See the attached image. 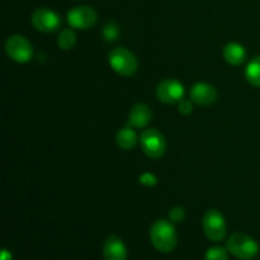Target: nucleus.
Returning a JSON list of instances; mask_svg holds the SVG:
<instances>
[{
  "mask_svg": "<svg viewBox=\"0 0 260 260\" xmlns=\"http://www.w3.org/2000/svg\"><path fill=\"white\" fill-rule=\"evenodd\" d=\"M102 36L107 42H113L119 37V27L114 22H107L102 29Z\"/></svg>",
  "mask_w": 260,
  "mask_h": 260,
  "instance_id": "obj_17",
  "label": "nucleus"
},
{
  "mask_svg": "<svg viewBox=\"0 0 260 260\" xmlns=\"http://www.w3.org/2000/svg\"><path fill=\"white\" fill-rule=\"evenodd\" d=\"M151 118L152 112L150 107L145 103H137L129 111L128 124L136 128H144L150 123Z\"/></svg>",
  "mask_w": 260,
  "mask_h": 260,
  "instance_id": "obj_12",
  "label": "nucleus"
},
{
  "mask_svg": "<svg viewBox=\"0 0 260 260\" xmlns=\"http://www.w3.org/2000/svg\"><path fill=\"white\" fill-rule=\"evenodd\" d=\"M185 218V210L180 206H175V207L170 208L169 211V220L174 223L182 222Z\"/></svg>",
  "mask_w": 260,
  "mask_h": 260,
  "instance_id": "obj_19",
  "label": "nucleus"
},
{
  "mask_svg": "<svg viewBox=\"0 0 260 260\" xmlns=\"http://www.w3.org/2000/svg\"><path fill=\"white\" fill-rule=\"evenodd\" d=\"M142 151L150 159H160L167 151V141L161 132L156 128H147L140 136Z\"/></svg>",
  "mask_w": 260,
  "mask_h": 260,
  "instance_id": "obj_4",
  "label": "nucleus"
},
{
  "mask_svg": "<svg viewBox=\"0 0 260 260\" xmlns=\"http://www.w3.org/2000/svg\"><path fill=\"white\" fill-rule=\"evenodd\" d=\"M98 14L90 7H75L68 12V23L75 29H89L95 25Z\"/></svg>",
  "mask_w": 260,
  "mask_h": 260,
  "instance_id": "obj_8",
  "label": "nucleus"
},
{
  "mask_svg": "<svg viewBox=\"0 0 260 260\" xmlns=\"http://www.w3.org/2000/svg\"><path fill=\"white\" fill-rule=\"evenodd\" d=\"M2 260H12V255H10L7 250H3Z\"/></svg>",
  "mask_w": 260,
  "mask_h": 260,
  "instance_id": "obj_22",
  "label": "nucleus"
},
{
  "mask_svg": "<svg viewBox=\"0 0 260 260\" xmlns=\"http://www.w3.org/2000/svg\"><path fill=\"white\" fill-rule=\"evenodd\" d=\"M226 249L240 260H251L259 253V245L253 238L243 233H236L229 238Z\"/></svg>",
  "mask_w": 260,
  "mask_h": 260,
  "instance_id": "obj_3",
  "label": "nucleus"
},
{
  "mask_svg": "<svg viewBox=\"0 0 260 260\" xmlns=\"http://www.w3.org/2000/svg\"><path fill=\"white\" fill-rule=\"evenodd\" d=\"M108 61L111 68L122 76H132L139 69V60L134 52L126 47H116L109 52Z\"/></svg>",
  "mask_w": 260,
  "mask_h": 260,
  "instance_id": "obj_2",
  "label": "nucleus"
},
{
  "mask_svg": "<svg viewBox=\"0 0 260 260\" xmlns=\"http://www.w3.org/2000/svg\"><path fill=\"white\" fill-rule=\"evenodd\" d=\"M76 45V35L73 29L70 28H66L60 32L57 37V46L63 51H69L71 48H74V46Z\"/></svg>",
  "mask_w": 260,
  "mask_h": 260,
  "instance_id": "obj_16",
  "label": "nucleus"
},
{
  "mask_svg": "<svg viewBox=\"0 0 260 260\" xmlns=\"http://www.w3.org/2000/svg\"><path fill=\"white\" fill-rule=\"evenodd\" d=\"M5 52L8 57L18 63H25L32 58L33 48L29 41L20 35L10 36L5 42Z\"/></svg>",
  "mask_w": 260,
  "mask_h": 260,
  "instance_id": "obj_6",
  "label": "nucleus"
},
{
  "mask_svg": "<svg viewBox=\"0 0 260 260\" xmlns=\"http://www.w3.org/2000/svg\"><path fill=\"white\" fill-rule=\"evenodd\" d=\"M178 109L182 114L184 116H189L193 112V102L190 99H182V101L178 103Z\"/></svg>",
  "mask_w": 260,
  "mask_h": 260,
  "instance_id": "obj_21",
  "label": "nucleus"
},
{
  "mask_svg": "<svg viewBox=\"0 0 260 260\" xmlns=\"http://www.w3.org/2000/svg\"><path fill=\"white\" fill-rule=\"evenodd\" d=\"M137 141L139 139L135 129H132V126L122 127L116 135V144L122 150H132L136 146Z\"/></svg>",
  "mask_w": 260,
  "mask_h": 260,
  "instance_id": "obj_14",
  "label": "nucleus"
},
{
  "mask_svg": "<svg viewBox=\"0 0 260 260\" xmlns=\"http://www.w3.org/2000/svg\"><path fill=\"white\" fill-rule=\"evenodd\" d=\"M229 250L222 246H212L206 253L205 260H229Z\"/></svg>",
  "mask_w": 260,
  "mask_h": 260,
  "instance_id": "obj_18",
  "label": "nucleus"
},
{
  "mask_svg": "<svg viewBox=\"0 0 260 260\" xmlns=\"http://www.w3.org/2000/svg\"><path fill=\"white\" fill-rule=\"evenodd\" d=\"M190 101L201 107H207L217 101V90L208 83H197L189 91Z\"/></svg>",
  "mask_w": 260,
  "mask_h": 260,
  "instance_id": "obj_10",
  "label": "nucleus"
},
{
  "mask_svg": "<svg viewBox=\"0 0 260 260\" xmlns=\"http://www.w3.org/2000/svg\"><path fill=\"white\" fill-rule=\"evenodd\" d=\"M202 228L205 235L211 241H222L225 239L228 229H226V221L222 213L218 210H208L205 213L202 220Z\"/></svg>",
  "mask_w": 260,
  "mask_h": 260,
  "instance_id": "obj_5",
  "label": "nucleus"
},
{
  "mask_svg": "<svg viewBox=\"0 0 260 260\" xmlns=\"http://www.w3.org/2000/svg\"><path fill=\"white\" fill-rule=\"evenodd\" d=\"M245 78L250 85L260 88V56H255L246 65Z\"/></svg>",
  "mask_w": 260,
  "mask_h": 260,
  "instance_id": "obj_15",
  "label": "nucleus"
},
{
  "mask_svg": "<svg viewBox=\"0 0 260 260\" xmlns=\"http://www.w3.org/2000/svg\"><path fill=\"white\" fill-rule=\"evenodd\" d=\"M104 260H126L127 248L123 241L116 235L108 236L103 245Z\"/></svg>",
  "mask_w": 260,
  "mask_h": 260,
  "instance_id": "obj_11",
  "label": "nucleus"
},
{
  "mask_svg": "<svg viewBox=\"0 0 260 260\" xmlns=\"http://www.w3.org/2000/svg\"><path fill=\"white\" fill-rule=\"evenodd\" d=\"M150 240L156 250L161 253H170L174 250L178 243L174 225L167 220H157L150 229Z\"/></svg>",
  "mask_w": 260,
  "mask_h": 260,
  "instance_id": "obj_1",
  "label": "nucleus"
},
{
  "mask_svg": "<svg viewBox=\"0 0 260 260\" xmlns=\"http://www.w3.org/2000/svg\"><path fill=\"white\" fill-rule=\"evenodd\" d=\"M223 58L228 63L233 66H240L246 58V51L243 45L238 42H230L223 47Z\"/></svg>",
  "mask_w": 260,
  "mask_h": 260,
  "instance_id": "obj_13",
  "label": "nucleus"
},
{
  "mask_svg": "<svg viewBox=\"0 0 260 260\" xmlns=\"http://www.w3.org/2000/svg\"><path fill=\"white\" fill-rule=\"evenodd\" d=\"M139 182L142 185H146V187H154V185L157 184V178L151 173H144V174L140 175Z\"/></svg>",
  "mask_w": 260,
  "mask_h": 260,
  "instance_id": "obj_20",
  "label": "nucleus"
},
{
  "mask_svg": "<svg viewBox=\"0 0 260 260\" xmlns=\"http://www.w3.org/2000/svg\"><path fill=\"white\" fill-rule=\"evenodd\" d=\"M30 22H32L33 27L40 32L51 33L60 28L61 18L57 13L48 8H38L33 12Z\"/></svg>",
  "mask_w": 260,
  "mask_h": 260,
  "instance_id": "obj_7",
  "label": "nucleus"
},
{
  "mask_svg": "<svg viewBox=\"0 0 260 260\" xmlns=\"http://www.w3.org/2000/svg\"><path fill=\"white\" fill-rule=\"evenodd\" d=\"M156 96L165 104L179 103L184 96V85L175 79H165L157 85Z\"/></svg>",
  "mask_w": 260,
  "mask_h": 260,
  "instance_id": "obj_9",
  "label": "nucleus"
}]
</instances>
